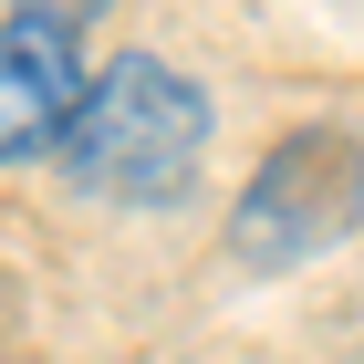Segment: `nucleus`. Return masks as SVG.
<instances>
[{
    "instance_id": "7ed1b4c3",
    "label": "nucleus",
    "mask_w": 364,
    "mask_h": 364,
    "mask_svg": "<svg viewBox=\"0 0 364 364\" xmlns=\"http://www.w3.org/2000/svg\"><path fill=\"white\" fill-rule=\"evenodd\" d=\"M84 94H94L84 21L73 11H42V0H11V21H0V167L63 156Z\"/></svg>"
},
{
    "instance_id": "f03ea898",
    "label": "nucleus",
    "mask_w": 364,
    "mask_h": 364,
    "mask_svg": "<svg viewBox=\"0 0 364 364\" xmlns=\"http://www.w3.org/2000/svg\"><path fill=\"white\" fill-rule=\"evenodd\" d=\"M364 229V125H291L250 167L240 208H229V250L250 271H291V260L333 250Z\"/></svg>"
},
{
    "instance_id": "20e7f679",
    "label": "nucleus",
    "mask_w": 364,
    "mask_h": 364,
    "mask_svg": "<svg viewBox=\"0 0 364 364\" xmlns=\"http://www.w3.org/2000/svg\"><path fill=\"white\" fill-rule=\"evenodd\" d=\"M42 11H73V21H94V11H105V0H42Z\"/></svg>"
},
{
    "instance_id": "f257e3e1",
    "label": "nucleus",
    "mask_w": 364,
    "mask_h": 364,
    "mask_svg": "<svg viewBox=\"0 0 364 364\" xmlns=\"http://www.w3.org/2000/svg\"><path fill=\"white\" fill-rule=\"evenodd\" d=\"M198 156H208V94L156 53H114L94 73L73 136H63V177L105 208H167L188 198Z\"/></svg>"
}]
</instances>
